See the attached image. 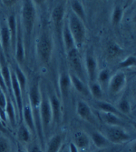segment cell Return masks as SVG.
I'll use <instances>...</instances> for the list:
<instances>
[{"label":"cell","instance_id":"obj_11","mask_svg":"<svg viewBox=\"0 0 136 152\" xmlns=\"http://www.w3.org/2000/svg\"><path fill=\"white\" fill-rule=\"evenodd\" d=\"M11 92L12 96L15 98L16 103H17V108L18 110L19 114H22V109H23V93L21 91L20 86L18 84V82L16 79L15 74L14 72L11 71Z\"/></svg>","mask_w":136,"mask_h":152},{"label":"cell","instance_id":"obj_37","mask_svg":"<svg viewBox=\"0 0 136 152\" xmlns=\"http://www.w3.org/2000/svg\"><path fill=\"white\" fill-rule=\"evenodd\" d=\"M110 78V71H109L107 68H103L100 72L97 74V78L101 83H105Z\"/></svg>","mask_w":136,"mask_h":152},{"label":"cell","instance_id":"obj_38","mask_svg":"<svg viewBox=\"0 0 136 152\" xmlns=\"http://www.w3.org/2000/svg\"><path fill=\"white\" fill-rule=\"evenodd\" d=\"M26 152H42L41 147L35 143V142H31L27 145V151Z\"/></svg>","mask_w":136,"mask_h":152},{"label":"cell","instance_id":"obj_21","mask_svg":"<svg viewBox=\"0 0 136 152\" xmlns=\"http://www.w3.org/2000/svg\"><path fill=\"white\" fill-rule=\"evenodd\" d=\"M7 27L10 34L11 39V49H15L16 40H17V19L15 14H12L7 19Z\"/></svg>","mask_w":136,"mask_h":152},{"label":"cell","instance_id":"obj_1","mask_svg":"<svg viewBox=\"0 0 136 152\" xmlns=\"http://www.w3.org/2000/svg\"><path fill=\"white\" fill-rule=\"evenodd\" d=\"M36 19V9L34 1H24L22 4L21 17L19 22L22 27L24 37L30 39L35 28Z\"/></svg>","mask_w":136,"mask_h":152},{"label":"cell","instance_id":"obj_42","mask_svg":"<svg viewBox=\"0 0 136 152\" xmlns=\"http://www.w3.org/2000/svg\"><path fill=\"white\" fill-rule=\"evenodd\" d=\"M68 150H69V152H79V149L73 142H71L68 146Z\"/></svg>","mask_w":136,"mask_h":152},{"label":"cell","instance_id":"obj_40","mask_svg":"<svg viewBox=\"0 0 136 152\" xmlns=\"http://www.w3.org/2000/svg\"><path fill=\"white\" fill-rule=\"evenodd\" d=\"M0 132L3 133V134H7L8 133V130L7 129L6 124L2 121L1 118H0Z\"/></svg>","mask_w":136,"mask_h":152},{"label":"cell","instance_id":"obj_14","mask_svg":"<svg viewBox=\"0 0 136 152\" xmlns=\"http://www.w3.org/2000/svg\"><path fill=\"white\" fill-rule=\"evenodd\" d=\"M72 142L77 147L79 150L80 149L85 150L88 148L91 145V140H90L89 135L82 130H78L74 133Z\"/></svg>","mask_w":136,"mask_h":152},{"label":"cell","instance_id":"obj_27","mask_svg":"<svg viewBox=\"0 0 136 152\" xmlns=\"http://www.w3.org/2000/svg\"><path fill=\"white\" fill-rule=\"evenodd\" d=\"M71 8L73 10V14L75 16H76L80 20H82L84 23L86 21V13L85 9L84 7V5L81 1H71L70 2Z\"/></svg>","mask_w":136,"mask_h":152},{"label":"cell","instance_id":"obj_28","mask_svg":"<svg viewBox=\"0 0 136 152\" xmlns=\"http://www.w3.org/2000/svg\"><path fill=\"white\" fill-rule=\"evenodd\" d=\"M95 106L99 109V111H103V112H109V113H113L115 115H118L120 117H122V115L116 109V107L112 105L111 103H109L107 101L104 100H97L96 103H95Z\"/></svg>","mask_w":136,"mask_h":152},{"label":"cell","instance_id":"obj_6","mask_svg":"<svg viewBox=\"0 0 136 152\" xmlns=\"http://www.w3.org/2000/svg\"><path fill=\"white\" fill-rule=\"evenodd\" d=\"M67 59L70 66L74 71V74L77 76L79 78H81L84 81V76L85 74V69L82 61L81 56L79 54L78 48H75L69 52H67Z\"/></svg>","mask_w":136,"mask_h":152},{"label":"cell","instance_id":"obj_31","mask_svg":"<svg viewBox=\"0 0 136 152\" xmlns=\"http://www.w3.org/2000/svg\"><path fill=\"white\" fill-rule=\"evenodd\" d=\"M114 107H116V109L122 116L128 115L131 112V110H132L131 103L126 99H121L120 100H118Z\"/></svg>","mask_w":136,"mask_h":152},{"label":"cell","instance_id":"obj_3","mask_svg":"<svg viewBox=\"0 0 136 152\" xmlns=\"http://www.w3.org/2000/svg\"><path fill=\"white\" fill-rule=\"evenodd\" d=\"M67 26L75 40L76 48H81L84 45L86 38V28L85 23L75 16L73 13H71L69 18H68Z\"/></svg>","mask_w":136,"mask_h":152},{"label":"cell","instance_id":"obj_22","mask_svg":"<svg viewBox=\"0 0 136 152\" xmlns=\"http://www.w3.org/2000/svg\"><path fill=\"white\" fill-rule=\"evenodd\" d=\"M58 82H59V90H60L61 96H64V98H66L68 96V93L70 91L71 87H72L69 74L66 72H63L59 76Z\"/></svg>","mask_w":136,"mask_h":152},{"label":"cell","instance_id":"obj_10","mask_svg":"<svg viewBox=\"0 0 136 152\" xmlns=\"http://www.w3.org/2000/svg\"><path fill=\"white\" fill-rule=\"evenodd\" d=\"M28 98H29V105L32 108L33 112L39 111V107L42 99V93H41L40 88L37 83H34L31 85L28 92Z\"/></svg>","mask_w":136,"mask_h":152},{"label":"cell","instance_id":"obj_35","mask_svg":"<svg viewBox=\"0 0 136 152\" xmlns=\"http://www.w3.org/2000/svg\"><path fill=\"white\" fill-rule=\"evenodd\" d=\"M136 63V58L134 55H130V56L126 57L124 59H122L119 63V66L122 68H134Z\"/></svg>","mask_w":136,"mask_h":152},{"label":"cell","instance_id":"obj_20","mask_svg":"<svg viewBox=\"0 0 136 152\" xmlns=\"http://www.w3.org/2000/svg\"><path fill=\"white\" fill-rule=\"evenodd\" d=\"M89 137H90L91 142L93 143V145L97 148V149H104L108 148V146L111 144L102 132L93 131L89 135Z\"/></svg>","mask_w":136,"mask_h":152},{"label":"cell","instance_id":"obj_15","mask_svg":"<svg viewBox=\"0 0 136 152\" xmlns=\"http://www.w3.org/2000/svg\"><path fill=\"white\" fill-rule=\"evenodd\" d=\"M64 14H65V4L64 3L58 4L53 9L51 18H52V21L56 29H60L63 26Z\"/></svg>","mask_w":136,"mask_h":152},{"label":"cell","instance_id":"obj_33","mask_svg":"<svg viewBox=\"0 0 136 152\" xmlns=\"http://www.w3.org/2000/svg\"><path fill=\"white\" fill-rule=\"evenodd\" d=\"M89 93L92 95L93 98L96 100H101L102 96H103V89L100 85V83L98 82H91V84L88 86Z\"/></svg>","mask_w":136,"mask_h":152},{"label":"cell","instance_id":"obj_41","mask_svg":"<svg viewBox=\"0 0 136 152\" xmlns=\"http://www.w3.org/2000/svg\"><path fill=\"white\" fill-rule=\"evenodd\" d=\"M17 1H13V0H4L2 1V3L6 6V7H13L17 4Z\"/></svg>","mask_w":136,"mask_h":152},{"label":"cell","instance_id":"obj_29","mask_svg":"<svg viewBox=\"0 0 136 152\" xmlns=\"http://www.w3.org/2000/svg\"><path fill=\"white\" fill-rule=\"evenodd\" d=\"M6 112V116L7 118L8 119V121L10 122V124L15 127L17 124V114H16V108L14 107V104L12 102L11 99H7V107L5 109Z\"/></svg>","mask_w":136,"mask_h":152},{"label":"cell","instance_id":"obj_5","mask_svg":"<svg viewBox=\"0 0 136 152\" xmlns=\"http://www.w3.org/2000/svg\"><path fill=\"white\" fill-rule=\"evenodd\" d=\"M39 117L42 124L43 131L46 132L53 121L52 116V109L49 101V98L46 96L42 95V99H41L40 107H39Z\"/></svg>","mask_w":136,"mask_h":152},{"label":"cell","instance_id":"obj_8","mask_svg":"<svg viewBox=\"0 0 136 152\" xmlns=\"http://www.w3.org/2000/svg\"><path fill=\"white\" fill-rule=\"evenodd\" d=\"M85 72L91 82H95L98 74V63L94 55L88 52L85 56Z\"/></svg>","mask_w":136,"mask_h":152},{"label":"cell","instance_id":"obj_36","mask_svg":"<svg viewBox=\"0 0 136 152\" xmlns=\"http://www.w3.org/2000/svg\"><path fill=\"white\" fill-rule=\"evenodd\" d=\"M12 145L7 137L0 135V152H11Z\"/></svg>","mask_w":136,"mask_h":152},{"label":"cell","instance_id":"obj_43","mask_svg":"<svg viewBox=\"0 0 136 152\" xmlns=\"http://www.w3.org/2000/svg\"><path fill=\"white\" fill-rule=\"evenodd\" d=\"M93 152H105V151H104V149H97V150H95Z\"/></svg>","mask_w":136,"mask_h":152},{"label":"cell","instance_id":"obj_34","mask_svg":"<svg viewBox=\"0 0 136 152\" xmlns=\"http://www.w3.org/2000/svg\"><path fill=\"white\" fill-rule=\"evenodd\" d=\"M122 18H124V8L120 6H116L113 12H112V16H111V21L113 25H118Z\"/></svg>","mask_w":136,"mask_h":152},{"label":"cell","instance_id":"obj_13","mask_svg":"<svg viewBox=\"0 0 136 152\" xmlns=\"http://www.w3.org/2000/svg\"><path fill=\"white\" fill-rule=\"evenodd\" d=\"M76 114L82 119L90 123H94V118L90 106L84 100H78L76 104Z\"/></svg>","mask_w":136,"mask_h":152},{"label":"cell","instance_id":"obj_23","mask_svg":"<svg viewBox=\"0 0 136 152\" xmlns=\"http://www.w3.org/2000/svg\"><path fill=\"white\" fill-rule=\"evenodd\" d=\"M63 30H62V36H63V40H64V48H65V52H69L75 48H76L75 47V40L72 37V34L68 28L67 23L65 25H63Z\"/></svg>","mask_w":136,"mask_h":152},{"label":"cell","instance_id":"obj_17","mask_svg":"<svg viewBox=\"0 0 136 152\" xmlns=\"http://www.w3.org/2000/svg\"><path fill=\"white\" fill-rule=\"evenodd\" d=\"M22 116L24 118V124L26 126L32 134L35 132V119L32 108L29 105V103H26L23 106L22 109Z\"/></svg>","mask_w":136,"mask_h":152},{"label":"cell","instance_id":"obj_30","mask_svg":"<svg viewBox=\"0 0 136 152\" xmlns=\"http://www.w3.org/2000/svg\"><path fill=\"white\" fill-rule=\"evenodd\" d=\"M14 74H15L16 79L18 82L19 86H20L22 93L25 92L26 85H27V79H26V77H25V73L23 72V70L19 67V66H17L15 67V72H14Z\"/></svg>","mask_w":136,"mask_h":152},{"label":"cell","instance_id":"obj_44","mask_svg":"<svg viewBox=\"0 0 136 152\" xmlns=\"http://www.w3.org/2000/svg\"><path fill=\"white\" fill-rule=\"evenodd\" d=\"M64 147L63 146V147L61 148V149H60V150H59L58 152H64Z\"/></svg>","mask_w":136,"mask_h":152},{"label":"cell","instance_id":"obj_9","mask_svg":"<svg viewBox=\"0 0 136 152\" xmlns=\"http://www.w3.org/2000/svg\"><path fill=\"white\" fill-rule=\"evenodd\" d=\"M24 34L22 31V27L19 22V19H17V40L15 45V51H16V59L18 63H22L25 60V39H24Z\"/></svg>","mask_w":136,"mask_h":152},{"label":"cell","instance_id":"obj_19","mask_svg":"<svg viewBox=\"0 0 136 152\" xmlns=\"http://www.w3.org/2000/svg\"><path fill=\"white\" fill-rule=\"evenodd\" d=\"M49 101L51 105V109H52V116H53V120L54 122L59 123L62 119V105L60 99L57 98L56 96H49Z\"/></svg>","mask_w":136,"mask_h":152},{"label":"cell","instance_id":"obj_4","mask_svg":"<svg viewBox=\"0 0 136 152\" xmlns=\"http://www.w3.org/2000/svg\"><path fill=\"white\" fill-rule=\"evenodd\" d=\"M102 133L105 136L108 141L112 144H124L131 141L132 140V136L124 127L105 125Z\"/></svg>","mask_w":136,"mask_h":152},{"label":"cell","instance_id":"obj_25","mask_svg":"<svg viewBox=\"0 0 136 152\" xmlns=\"http://www.w3.org/2000/svg\"><path fill=\"white\" fill-rule=\"evenodd\" d=\"M63 136L60 134H56L48 140L46 152H58L63 147Z\"/></svg>","mask_w":136,"mask_h":152},{"label":"cell","instance_id":"obj_26","mask_svg":"<svg viewBox=\"0 0 136 152\" xmlns=\"http://www.w3.org/2000/svg\"><path fill=\"white\" fill-rule=\"evenodd\" d=\"M17 139L21 143L25 145H28L32 142V133L24 123L19 125L17 129Z\"/></svg>","mask_w":136,"mask_h":152},{"label":"cell","instance_id":"obj_12","mask_svg":"<svg viewBox=\"0 0 136 152\" xmlns=\"http://www.w3.org/2000/svg\"><path fill=\"white\" fill-rule=\"evenodd\" d=\"M0 70H1L2 77L4 78L5 84L7 86V92L10 96H12V92H11V70L9 69V66L7 62L5 55L1 49H0Z\"/></svg>","mask_w":136,"mask_h":152},{"label":"cell","instance_id":"obj_39","mask_svg":"<svg viewBox=\"0 0 136 152\" xmlns=\"http://www.w3.org/2000/svg\"><path fill=\"white\" fill-rule=\"evenodd\" d=\"M0 88H1L6 94H7V86L5 84V81H4V78L2 77V74H1V70H0Z\"/></svg>","mask_w":136,"mask_h":152},{"label":"cell","instance_id":"obj_45","mask_svg":"<svg viewBox=\"0 0 136 152\" xmlns=\"http://www.w3.org/2000/svg\"><path fill=\"white\" fill-rule=\"evenodd\" d=\"M21 152H24V151H21Z\"/></svg>","mask_w":136,"mask_h":152},{"label":"cell","instance_id":"obj_16","mask_svg":"<svg viewBox=\"0 0 136 152\" xmlns=\"http://www.w3.org/2000/svg\"><path fill=\"white\" fill-rule=\"evenodd\" d=\"M100 118L104 122L106 126H119V127H124L125 123L122 120V117L113 114V113H109V112H103L99 111L98 112Z\"/></svg>","mask_w":136,"mask_h":152},{"label":"cell","instance_id":"obj_18","mask_svg":"<svg viewBox=\"0 0 136 152\" xmlns=\"http://www.w3.org/2000/svg\"><path fill=\"white\" fill-rule=\"evenodd\" d=\"M0 48L5 54H8L11 49V39L7 26H2L0 28Z\"/></svg>","mask_w":136,"mask_h":152},{"label":"cell","instance_id":"obj_7","mask_svg":"<svg viewBox=\"0 0 136 152\" xmlns=\"http://www.w3.org/2000/svg\"><path fill=\"white\" fill-rule=\"evenodd\" d=\"M127 84L126 75L122 71H118L108 80V89L112 95H118L124 90Z\"/></svg>","mask_w":136,"mask_h":152},{"label":"cell","instance_id":"obj_24","mask_svg":"<svg viewBox=\"0 0 136 152\" xmlns=\"http://www.w3.org/2000/svg\"><path fill=\"white\" fill-rule=\"evenodd\" d=\"M69 76H70V79H71V84L77 92H79L82 95H85V96L90 95L88 87L85 85V81H83L81 78H79L74 73L69 74Z\"/></svg>","mask_w":136,"mask_h":152},{"label":"cell","instance_id":"obj_32","mask_svg":"<svg viewBox=\"0 0 136 152\" xmlns=\"http://www.w3.org/2000/svg\"><path fill=\"white\" fill-rule=\"evenodd\" d=\"M122 52H124V50L116 43H110L107 47V57L110 59L117 58L122 54Z\"/></svg>","mask_w":136,"mask_h":152},{"label":"cell","instance_id":"obj_2","mask_svg":"<svg viewBox=\"0 0 136 152\" xmlns=\"http://www.w3.org/2000/svg\"><path fill=\"white\" fill-rule=\"evenodd\" d=\"M54 50V40L48 32L41 34L35 43V54L39 62L46 65L50 62Z\"/></svg>","mask_w":136,"mask_h":152}]
</instances>
